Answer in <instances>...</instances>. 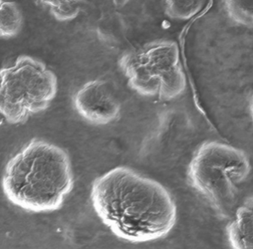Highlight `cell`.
<instances>
[{
  "instance_id": "cell-1",
  "label": "cell",
  "mask_w": 253,
  "mask_h": 249,
  "mask_svg": "<svg viewBox=\"0 0 253 249\" xmlns=\"http://www.w3.org/2000/svg\"><path fill=\"white\" fill-rule=\"evenodd\" d=\"M90 200L102 223L128 242L165 238L176 223L177 207L170 192L129 167H115L96 178Z\"/></svg>"
},
{
  "instance_id": "cell-2",
  "label": "cell",
  "mask_w": 253,
  "mask_h": 249,
  "mask_svg": "<svg viewBox=\"0 0 253 249\" xmlns=\"http://www.w3.org/2000/svg\"><path fill=\"white\" fill-rule=\"evenodd\" d=\"M74 184L66 151L40 139L27 142L8 160L1 178L5 198L13 205L34 213L60 209Z\"/></svg>"
},
{
  "instance_id": "cell-3",
  "label": "cell",
  "mask_w": 253,
  "mask_h": 249,
  "mask_svg": "<svg viewBox=\"0 0 253 249\" xmlns=\"http://www.w3.org/2000/svg\"><path fill=\"white\" fill-rule=\"evenodd\" d=\"M246 152L232 145L207 142L197 148L187 168L190 186L219 213L228 211L239 186L251 172Z\"/></svg>"
},
{
  "instance_id": "cell-4",
  "label": "cell",
  "mask_w": 253,
  "mask_h": 249,
  "mask_svg": "<svg viewBox=\"0 0 253 249\" xmlns=\"http://www.w3.org/2000/svg\"><path fill=\"white\" fill-rule=\"evenodd\" d=\"M54 72L40 59L21 55L0 69V124H25L56 97Z\"/></svg>"
},
{
  "instance_id": "cell-5",
  "label": "cell",
  "mask_w": 253,
  "mask_h": 249,
  "mask_svg": "<svg viewBox=\"0 0 253 249\" xmlns=\"http://www.w3.org/2000/svg\"><path fill=\"white\" fill-rule=\"evenodd\" d=\"M119 65L129 87L141 96L169 101L185 90L179 49L173 41H153L126 52Z\"/></svg>"
},
{
  "instance_id": "cell-6",
  "label": "cell",
  "mask_w": 253,
  "mask_h": 249,
  "mask_svg": "<svg viewBox=\"0 0 253 249\" xmlns=\"http://www.w3.org/2000/svg\"><path fill=\"white\" fill-rule=\"evenodd\" d=\"M77 112L90 124L106 125L117 120L121 103L107 81L93 80L84 84L74 96Z\"/></svg>"
},
{
  "instance_id": "cell-7",
  "label": "cell",
  "mask_w": 253,
  "mask_h": 249,
  "mask_svg": "<svg viewBox=\"0 0 253 249\" xmlns=\"http://www.w3.org/2000/svg\"><path fill=\"white\" fill-rule=\"evenodd\" d=\"M227 234L232 248L253 249V197L238 208Z\"/></svg>"
},
{
  "instance_id": "cell-8",
  "label": "cell",
  "mask_w": 253,
  "mask_h": 249,
  "mask_svg": "<svg viewBox=\"0 0 253 249\" xmlns=\"http://www.w3.org/2000/svg\"><path fill=\"white\" fill-rule=\"evenodd\" d=\"M23 22L22 10L15 1L0 0V38L9 39L17 36Z\"/></svg>"
},
{
  "instance_id": "cell-9",
  "label": "cell",
  "mask_w": 253,
  "mask_h": 249,
  "mask_svg": "<svg viewBox=\"0 0 253 249\" xmlns=\"http://www.w3.org/2000/svg\"><path fill=\"white\" fill-rule=\"evenodd\" d=\"M48 7L52 16L58 21L66 22L75 19L83 9L84 0H40Z\"/></svg>"
},
{
  "instance_id": "cell-10",
  "label": "cell",
  "mask_w": 253,
  "mask_h": 249,
  "mask_svg": "<svg viewBox=\"0 0 253 249\" xmlns=\"http://www.w3.org/2000/svg\"><path fill=\"white\" fill-rule=\"evenodd\" d=\"M165 13L178 20L190 19L202 8L203 0H161Z\"/></svg>"
},
{
  "instance_id": "cell-11",
  "label": "cell",
  "mask_w": 253,
  "mask_h": 249,
  "mask_svg": "<svg viewBox=\"0 0 253 249\" xmlns=\"http://www.w3.org/2000/svg\"><path fill=\"white\" fill-rule=\"evenodd\" d=\"M226 11L233 20L253 26V0H223Z\"/></svg>"
},
{
  "instance_id": "cell-12",
  "label": "cell",
  "mask_w": 253,
  "mask_h": 249,
  "mask_svg": "<svg viewBox=\"0 0 253 249\" xmlns=\"http://www.w3.org/2000/svg\"><path fill=\"white\" fill-rule=\"evenodd\" d=\"M112 2L117 7H124L130 0H111Z\"/></svg>"
},
{
  "instance_id": "cell-13",
  "label": "cell",
  "mask_w": 253,
  "mask_h": 249,
  "mask_svg": "<svg viewBox=\"0 0 253 249\" xmlns=\"http://www.w3.org/2000/svg\"><path fill=\"white\" fill-rule=\"evenodd\" d=\"M252 112H253V103H252Z\"/></svg>"
}]
</instances>
